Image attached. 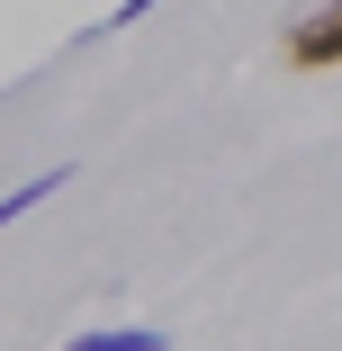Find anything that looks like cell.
Masks as SVG:
<instances>
[{
	"instance_id": "obj_1",
	"label": "cell",
	"mask_w": 342,
	"mask_h": 351,
	"mask_svg": "<svg viewBox=\"0 0 342 351\" xmlns=\"http://www.w3.org/2000/svg\"><path fill=\"white\" fill-rule=\"evenodd\" d=\"M280 63L289 73H342V0H324V10L280 27Z\"/></svg>"
},
{
	"instance_id": "obj_2",
	"label": "cell",
	"mask_w": 342,
	"mask_h": 351,
	"mask_svg": "<svg viewBox=\"0 0 342 351\" xmlns=\"http://www.w3.org/2000/svg\"><path fill=\"white\" fill-rule=\"evenodd\" d=\"M63 351H162V324H108V333H73Z\"/></svg>"
},
{
	"instance_id": "obj_3",
	"label": "cell",
	"mask_w": 342,
	"mask_h": 351,
	"mask_svg": "<svg viewBox=\"0 0 342 351\" xmlns=\"http://www.w3.org/2000/svg\"><path fill=\"white\" fill-rule=\"evenodd\" d=\"M63 180H73V171H36V180H19L10 198H0V226H19V217H27V207H45V198H54Z\"/></svg>"
},
{
	"instance_id": "obj_4",
	"label": "cell",
	"mask_w": 342,
	"mask_h": 351,
	"mask_svg": "<svg viewBox=\"0 0 342 351\" xmlns=\"http://www.w3.org/2000/svg\"><path fill=\"white\" fill-rule=\"evenodd\" d=\"M145 10H154V0H117V19H108V27H135V19H145Z\"/></svg>"
}]
</instances>
